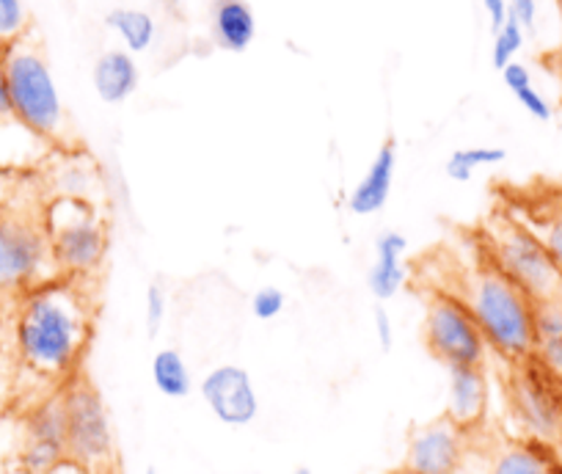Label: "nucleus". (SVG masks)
I'll use <instances>...</instances> for the list:
<instances>
[{
	"label": "nucleus",
	"instance_id": "obj_10",
	"mask_svg": "<svg viewBox=\"0 0 562 474\" xmlns=\"http://www.w3.org/2000/svg\"><path fill=\"white\" fill-rule=\"evenodd\" d=\"M472 433L447 417L411 428L405 441V469L414 474H458L467 461Z\"/></svg>",
	"mask_w": 562,
	"mask_h": 474
},
{
	"label": "nucleus",
	"instance_id": "obj_1",
	"mask_svg": "<svg viewBox=\"0 0 562 474\" xmlns=\"http://www.w3.org/2000/svg\"><path fill=\"white\" fill-rule=\"evenodd\" d=\"M94 328V304L80 282L53 279L20 295L14 342L29 370L64 384L80 373Z\"/></svg>",
	"mask_w": 562,
	"mask_h": 474
},
{
	"label": "nucleus",
	"instance_id": "obj_6",
	"mask_svg": "<svg viewBox=\"0 0 562 474\" xmlns=\"http://www.w3.org/2000/svg\"><path fill=\"white\" fill-rule=\"evenodd\" d=\"M47 235H50V255L58 279L83 284L105 266V221L86 199L58 196L47 207Z\"/></svg>",
	"mask_w": 562,
	"mask_h": 474
},
{
	"label": "nucleus",
	"instance_id": "obj_37",
	"mask_svg": "<svg viewBox=\"0 0 562 474\" xmlns=\"http://www.w3.org/2000/svg\"><path fill=\"white\" fill-rule=\"evenodd\" d=\"M389 474H414V472H411V469H405V466H400V469H394V472H389Z\"/></svg>",
	"mask_w": 562,
	"mask_h": 474
},
{
	"label": "nucleus",
	"instance_id": "obj_13",
	"mask_svg": "<svg viewBox=\"0 0 562 474\" xmlns=\"http://www.w3.org/2000/svg\"><path fill=\"white\" fill-rule=\"evenodd\" d=\"M458 474H562V463L554 447L540 441L518 439L477 447L472 433L467 461Z\"/></svg>",
	"mask_w": 562,
	"mask_h": 474
},
{
	"label": "nucleus",
	"instance_id": "obj_27",
	"mask_svg": "<svg viewBox=\"0 0 562 474\" xmlns=\"http://www.w3.org/2000/svg\"><path fill=\"white\" fill-rule=\"evenodd\" d=\"M284 306H288V295L281 293L279 287H270V284L268 287H259L251 295V315L262 323L276 320L284 312Z\"/></svg>",
	"mask_w": 562,
	"mask_h": 474
},
{
	"label": "nucleus",
	"instance_id": "obj_33",
	"mask_svg": "<svg viewBox=\"0 0 562 474\" xmlns=\"http://www.w3.org/2000/svg\"><path fill=\"white\" fill-rule=\"evenodd\" d=\"M12 116L9 108V91H7V75H3V61H0V119Z\"/></svg>",
	"mask_w": 562,
	"mask_h": 474
},
{
	"label": "nucleus",
	"instance_id": "obj_4",
	"mask_svg": "<svg viewBox=\"0 0 562 474\" xmlns=\"http://www.w3.org/2000/svg\"><path fill=\"white\" fill-rule=\"evenodd\" d=\"M480 255L535 301L562 295V273L540 237L513 215H494L480 232Z\"/></svg>",
	"mask_w": 562,
	"mask_h": 474
},
{
	"label": "nucleus",
	"instance_id": "obj_17",
	"mask_svg": "<svg viewBox=\"0 0 562 474\" xmlns=\"http://www.w3.org/2000/svg\"><path fill=\"white\" fill-rule=\"evenodd\" d=\"M91 80H94V91L102 102H108V105H122L138 89L140 72L133 53L105 50L94 61Z\"/></svg>",
	"mask_w": 562,
	"mask_h": 474
},
{
	"label": "nucleus",
	"instance_id": "obj_12",
	"mask_svg": "<svg viewBox=\"0 0 562 474\" xmlns=\"http://www.w3.org/2000/svg\"><path fill=\"white\" fill-rule=\"evenodd\" d=\"M64 461H69L67 411H64V395L58 390L25 419L20 466L29 474H47Z\"/></svg>",
	"mask_w": 562,
	"mask_h": 474
},
{
	"label": "nucleus",
	"instance_id": "obj_26",
	"mask_svg": "<svg viewBox=\"0 0 562 474\" xmlns=\"http://www.w3.org/2000/svg\"><path fill=\"white\" fill-rule=\"evenodd\" d=\"M166 315H169V293H166L164 284H149L147 295H144V326H147L149 337H158Z\"/></svg>",
	"mask_w": 562,
	"mask_h": 474
},
{
	"label": "nucleus",
	"instance_id": "obj_25",
	"mask_svg": "<svg viewBox=\"0 0 562 474\" xmlns=\"http://www.w3.org/2000/svg\"><path fill=\"white\" fill-rule=\"evenodd\" d=\"M29 29V12L23 0H0V50L23 40Z\"/></svg>",
	"mask_w": 562,
	"mask_h": 474
},
{
	"label": "nucleus",
	"instance_id": "obj_16",
	"mask_svg": "<svg viewBox=\"0 0 562 474\" xmlns=\"http://www.w3.org/2000/svg\"><path fill=\"white\" fill-rule=\"evenodd\" d=\"M394 174H397V142L386 138L375 153V158L370 160L364 174H361V180L350 191V213L359 215V218H370V215L381 213L389 204V196H392Z\"/></svg>",
	"mask_w": 562,
	"mask_h": 474
},
{
	"label": "nucleus",
	"instance_id": "obj_24",
	"mask_svg": "<svg viewBox=\"0 0 562 474\" xmlns=\"http://www.w3.org/2000/svg\"><path fill=\"white\" fill-rule=\"evenodd\" d=\"M524 34L527 31L513 18H507L505 25L499 31H494V45H491V64H494V69L502 72L518 56V50L524 47Z\"/></svg>",
	"mask_w": 562,
	"mask_h": 474
},
{
	"label": "nucleus",
	"instance_id": "obj_11",
	"mask_svg": "<svg viewBox=\"0 0 562 474\" xmlns=\"http://www.w3.org/2000/svg\"><path fill=\"white\" fill-rule=\"evenodd\" d=\"M199 397L226 428H248L259 417V395L251 373L240 364H215L199 381Z\"/></svg>",
	"mask_w": 562,
	"mask_h": 474
},
{
	"label": "nucleus",
	"instance_id": "obj_2",
	"mask_svg": "<svg viewBox=\"0 0 562 474\" xmlns=\"http://www.w3.org/2000/svg\"><path fill=\"white\" fill-rule=\"evenodd\" d=\"M458 298L469 306L477 320L488 350L507 362H524L532 356L535 309L538 301L524 293L516 282L496 271L483 255L474 262L469 276H463Z\"/></svg>",
	"mask_w": 562,
	"mask_h": 474
},
{
	"label": "nucleus",
	"instance_id": "obj_38",
	"mask_svg": "<svg viewBox=\"0 0 562 474\" xmlns=\"http://www.w3.org/2000/svg\"><path fill=\"white\" fill-rule=\"evenodd\" d=\"M147 474H158V469H155V466H149V469H147Z\"/></svg>",
	"mask_w": 562,
	"mask_h": 474
},
{
	"label": "nucleus",
	"instance_id": "obj_14",
	"mask_svg": "<svg viewBox=\"0 0 562 474\" xmlns=\"http://www.w3.org/2000/svg\"><path fill=\"white\" fill-rule=\"evenodd\" d=\"M488 375L485 368H447L445 417L467 433H477L488 414Z\"/></svg>",
	"mask_w": 562,
	"mask_h": 474
},
{
	"label": "nucleus",
	"instance_id": "obj_18",
	"mask_svg": "<svg viewBox=\"0 0 562 474\" xmlns=\"http://www.w3.org/2000/svg\"><path fill=\"white\" fill-rule=\"evenodd\" d=\"M535 362L562 381V295L540 301L535 309L532 356Z\"/></svg>",
	"mask_w": 562,
	"mask_h": 474
},
{
	"label": "nucleus",
	"instance_id": "obj_8",
	"mask_svg": "<svg viewBox=\"0 0 562 474\" xmlns=\"http://www.w3.org/2000/svg\"><path fill=\"white\" fill-rule=\"evenodd\" d=\"M425 345L447 368H485L488 342L469 306L452 290H434L425 306Z\"/></svg>",
	"mask_w": 562,
	"mask_h": 474
},
{
	"label": "nucleus",
	"instance_id": "obj_20",
	"mask_svg": "<svg viewBox=\"0 0 562 474\" xmlns=\"http://www.w3.org/2000/svg\"><path fill=\"white\" fill-rule=\"evenodd\" d=\"M149 373H153L155 390L160 392L169 400H186L193 390V375L188 368L186 356L177 348H160L153 356V364H149Z\"/></svg>",
	"mask_w": 562,
	"mask_h": 474
},
{
	"label": "nucleus",
	"instance_id": "obj_15",
	"mask_svg": "<svg viewBox=\"0 0 562 474\" xmlns=\"http://www.w3.org/2000/svg\"><path fill=\"white\" fill-rule=\"evenodd\" d=\"M405 255H408V237L403 232L386 229L375 237V260L367 271V290L378 304H386L403 293L408 282Z\"/></svg>",
	"mask_w": 562,
	"mask_h": 474
},
{
	"label": "nucleus",
	"instance_id": "obj_19",
	"mask_svg": "<svg viewBox=\"0 0 562 474\" xmlns=\"http://www.w3.org/2000/svg\"><path fill=\"white\" fill-rule=\"evenodd\" d=\"M257 36V18L246 0H215L213 40L229 53H243Z\"/></svg>",
	"mask_w": 562,
	"mask_h": 474
},
{
	"label": "nucleus",
	"instance_id": "obj_23",
	"mask_svg": "<svg viewBox=\"0 0 562 474\" xmlns=\"http://www.w3.org/2000/svg\"><path fill=\"white\" fill-rule=\"evenodd\" d=\"M521 221L540 237V244L546 246V251H549L551 260L562 273V199H554L546 207L535 210L532 218Z\"/></svg>",
	"mask_w": 562,
	"mask_h": 474
},
{
	"label": "nucleus",
	"instance_id": "obj_22",
	"mask_svg": "<svg viewBox=\"0 0 562 474\" xmlns=\"http://www.w3.org/2000/svg\"><path fill=\"white\" fill-rule=\"evenodd\" d=\"M507 160V153L502 147H461L447 158L445 174L452 182H469L477 169H491Z\"/></svg>",
	"mask_w": 562,
	"mask_h": 474
},
{
	"label": "nucleus",
	"instance_id": "obj_21",
	"mask_svg": "<svg viewBox=\"0 0 562 474\" xmlns=\"http://www.w3.org/2000/svg\"><path fill=\"white\" fill-rule=\"evenodd\" d=\"M105 25L124 42L127 53L149 50L155 34H158L153 14L140 12V9H113V12H108Z\"/></svg>",
	"mask_w": 562,
	"mask_h": 474
},
{
	"label": "nucleus",
	"instance_id": "obj_30",
	"mask_svg": "<svg viewBox=\"0 0 562 474\" xmlns=\"http://www.w3.org/2000/svg\"><path fill=\"white\" fill-rule=\"evenodd\" d=\"M507 18L516 20L524 31H532L538 20V0H507Z\"/></svg>",
	"mask_w": 562,
	"mask_h": 474
},
{
	"label": "nucleus",
	"instance_id": "obj_5",
	"mask_svg": "<svg viewBox=\"0 0 562 474\" xmlns=\"http://www.w3.org/2000/svg\"><path fill=\"white\" fill-rule=\"evenodd\" d=\"M0 61H3V75H7L12 119H18L25 131L47 138V142L61 136V94H58L45 56L36 47L25 45V40H18L14 45L0 50Z\"/></svg>",
	"mask_w": 562,
	"mask_h": 474
},
{
	"label": "nucleus",
	"instance_id": "obj_35",
	"mask_svg": "<svg viewBox=\"0 0 562 474\" xmlns=\"http://www.w3.org/2000/svg\"><path fill=\"white\" fill-rule=\"evenodd\" d=\"M290 474H315V472H312L310 466H295L293 472H290Z\"/></svg>",
	"mask_w": 562,
	"mask_h": 474
},
{
	"label": "nucleus",
	"instance_id": "obj_3",
	"mask_svg": "<svg viewBox=\"0 0 562 474\" xmlns=\"http://www.w3.org/2000/svg\"><path fill=\"white\" fill-rule=\"evenodd\" d=\"M58 279L47 235V207L31 199L0 202V295L20 298Z\"/></svg>",
	"mask_w": 562,
	"mask_h": 474
},
{
	"label": "nucleus",
	"instance_id": "obj_32",
	"mask_svg": "<svg viewBox=\"0 0 562 474\" xmlns=\"http://www.w3.org/2000/svg\"><path fill=\"white\" fill-rule=\"evenodd\" d=\"M480 3H483L485 14H488L491 29L499 31L507 20V0H480Z\"/></svg>",
	"mask_w": 562,
	"mask_h": 474
},
{
	"label": "nucleus",
	"instance_id": "obj_29",
	"mask_svg": "<svg viewBox=\"0 0 562 474\" xmlns=\"http://www.w3.org/2000/svg\"><path fill=\"white\" fill-rule=\"evenodd\" d=\"M372 328H375V342L383 353L394 348V320H392V312L386 309L383 304L375 306L372 312Z\"/></svg>",
	"mask_w": 562,
	"mask_h": 474
},
{
	"label": "nucleus",
	"instance_id": "obj_28",
	"mask_svg": "<svg viewBox=\"0 0 562 474\" xmlns=\"http://www.w3.org/2000/svg\"><path fill=\"white\" fill-rule=\"evenodd\" d=\"M513 97H516L518 105H521L524 111L529 113V116L538 119V122H551V116H554V111H551L549 100H546V97L540 94V91L535 89V86H527V89L516 91V94H513Z\"/></svg>",
	"mask_w": 562,
	"mask_h": 474
},
{
	"label": "nucleus",
	"instance_id": "obj_31",
	"mask_svg": "<svg viewBox=\"0 0 562 474\" xmlns=\"http://www.w3.org/2000/svg\"><path fill=\"white\" fill-rule=\"evenodd\" d=\"M502 80H505L507 89L516 94V91L527 89V86H532V72H529L527 67H524L521 61H510L505 69H502Z\"/></svg>",
	"mask_w": 562,
	"mask_h": 474
},
{
	"label": "nucleus",
	"instance_id": "obj_34",
	"mask_svg": "<svg viewBox=\"0 0 562 474\" xmlns=\"http://www.w3.org/2000/svg\"><path fill=\"white\" fill-rule=\"evenodd\" d=\"M47 474H94V472H89V469H83V466H80V463H75V461H64V463H58V466L53 469V472H47Z\"/></svg>",
	"mask_w": 562,
	"mask_h": 474
},
{
	"label": "nucleus",
	"instance_id": "obj_7",
	"mask_svg": "<svg viewBox=\"0 0 562 474\" xmlns=\"http://www.w3.org/2000/svg\"><path fill=\"white\" fill-rule=\"evenodd\" d=\"M61 395L67 411L69 461L94 474H111L116 463V439L100 390L86 373H75L61 384Z\"/></svg>",
	"mask_w": 562,
	"mask_h": 474
},
{
	"label": "nucleus",
	"instance_id": "obj_36",
	"mask_svg": "<svg viewBox=\"0 0 562 474\" xmlns=\"http://www.w3.org/2000/svg\"><path fill=\"white\" fill-rule=\"evenodd\" d=\"M0 474H29V472H25V469L20 466V469H7V472H0Z\"/></svg>",
	"mask_w": 562,
	"mask_h": 474
},
{
	"label": "nucleus",
	"instance_id": "obj_9",
	"mask_svg": "<svg viewBox=\"0 0 562 474\" xmlns=\"http://www.w3.org/2000/svg\"><path fill=\"white\" fill-rule=\"evenodd\" d=\"M507 400L527 439L540 444L562 441V381L540 368L535 359L513 362L507 379Z\"/></svg>",
	"mask_w": 562,
	"mask_h": 474
}]
</instances>
